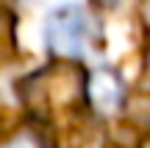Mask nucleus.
I'll use <instances>...</instances> for the list:
<instances>
[{"instance_id":"nucleus-1","label":"nucleus","mask_w":150,"mask_h":148,"mask_svg":"<svg viewBox=\"0 0 150 148\" xmlns=\"http://www.w3.org/2000/svg\"><path fill=\"white\" fill-rule=\"evenodd\" d=\"M45 39H47V48L56 56L78 59L95 42V22H92V17L83 9L67 6V9H59L47 17Z\"/></svg>"},{"instance_id":"nucleus-2","label":"nucleus","mask_w":150,"mask_h":148,"mask_svg":"<svg viewBox=\"0 0 150 148\" xmlns=\"http://www.w3.org/2000/svg\"><path fill=\"white\" fill-rule=\"evenodd\" d=\"M86 98L97 112H117L122 106V81L111 70H95L86 81Z\"/></svg>"},{"instance_id":"nucleus-3","label":"nucleus","mask_w":150,"mask_h":148,"mask_svg":"<svg viewBox=\"0 0 150 148\" xmlns=\"http://www.w3.org/2000/svg\"><path fill=\"white\" fill-rule=\"evenodd\" d=\"M0 148H45V137L36 129H20L8 140H3Z\"/></svg>"}]
</instances>
